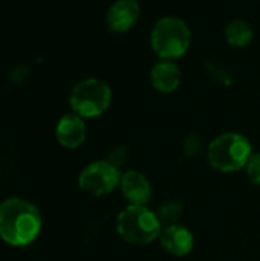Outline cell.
I'll return each instance as SVG.
<instances>
[{
	"mask_svg": "<svg viewBox=\"0 0 260 261\" xmlns=\"http://www.w3.org/2000/svg\"><path fill=\"white\" fill-rule=\"evenodd\" d=\"M116 229L126 242L146 245L159 237L162 225L156 213L150 211L147 206L129 205L118 214Z\"/></svg>",
	"mask_w": 260,
	"mask_h": 261,
	"instance_id": "cell-4",
	"label": "cell"
},
{
	"mask_svg": "<svg viewBox=\"0 0 260 261\" xmlns=\"http://www.w3.org/2000/svg\"><path fill=\"white\" fill-rule=\"evenodd\" d=\"M159 242L161 246L175 257H184L192 252L195 239L193 234L182 225H173V226H166L161 229L159 234Z\"/></svg>",
	"mask_w": 260,
	"mask_h": 261,
	"instance_id": "cell-9",
	"label": "cell"
},
{
	"mask_svg": "<svg viewBox=\"0 0 260 261\" xmlns=\"http://www.w3.org/2000/svg\"><path fill=\"white\" fill-rule=\"evenodd\" d=\"M121 171L112 162L95 161L89 164L78 177V187L92 196H106L120 187Z\"/></svg>",
	"mask_w": 260,
	"mask_h": 261,
	"instance_id": "cell-6",
	"label": "cell"
},
{
	"mask_svg": "<svg viewBox=\"0 0 260 261\" xmlns=\"http://www.w3.org/2000/svg\"><path fill=\"white\" fill-rule=\"evenodd\" d=\"M120 188L123 196L127 199L129 205L146 206L152 197V187L146 176L136 170H129L121 176Z\"/></svg>",
	"mask_w": 260,
	"mask_h": 261,
	"instance_id": "cell-8",
	"label": "cell"
},
{
	"mask_svg": "<svg viewBox=\"0 0 260 261\" xmlns=\"http://www.w3.org/2000/svg\"><path fill=\"white\" fill-rule=\"evenodd\" d=\"M202 151V139L198 135H190L184 141V154L188 158L198 156Z\"/></svg>",
	"mask_w": 260,
	"mask_h": 261,
	"instance_id": "cell-15",
	"label": "cell"
},
{
	"mask_svg": "<svg viewBox=\"0 0 260 261\" xmlns=\"http://www.w3.org/2000/svg\"><path fill=\"white\" fill-rule=\"evenodd\" d=\"M192 43V31L185 20L166 15L159 18L150 34V44L153 52L161 60H176L182 57Z\"/></svg>",
	"mask_w": 260,
	"mask_h": 261,
	"instance_id": "cell-2",
	"label": "cell"
},
{
	"mask_svg": "<svg viewBox=\"0 0 260 261\" xmlns=\"http://www.w3.org/2000/svg\"><path fill=\"white\" fill-rule=\"evenodd\" d=\"M141 15V6L136 0H116L106 14V24L112 32H127Z\"/></svg>",
	"mask_w": 260,
	"mask_h": 261,
	"instance_id": "cell-7",
	"label": "cell"
},
{
	"mask_svg": "<svg viewBox=\"0 0 260 261\" xmlns=\"http://www.w3.org/2000/svg\"><path fill=\"white\" fill-rule=\"evenodd\" d=\"M253 28L245 20H233L225 28V40L233 47H247L253 40Z\"/></svg>",
	"mask_w": 260,
	"mask_h": 261,
	"instance_id": "cell-12",
	"label": "cell"
},
{
	"mask_svg": "<svg viewBox=\"0 0 260 261\" xmlns=\"http://www.w3.org/2000/svg\"><path fill=\"white\" fill-rule=\"evenodd\" d=\"M127 158H129V151H127V148L126 147H116V148H113L112 151H110V154H109V162H112L115 167H121V165H124L126 162H127Z\"/></svg>",
	"mask_w": 260,
	"mask_h": 261,
	"instance_id": "cell-16",
	"label": "cell"
},
{
	"mask_svg": "<svg viewBox=\"0 0 260 261\" xmlns=\"http://www.w3.org/2000/svg\"><path fill=\"white\" fill-rule=\"evenodd\" d=\"M57 139L66 148H77L86 139V124L77 113L64 115L57 124Z\"/></svg>",
	"mask_w": 260,
	"mask_h": 261,
	"instance_id": "cell-10",
	"label": "cell"
},
{
	"mask_svg": "<svg viewBox=\"0 0 260 261\" xmlns=\"http://www.w3.org/2000/svg\"><path fill=\"white\" fill-rule=\"evenodd\" d=\"M181 69L172 60H161L150 70L152 86L161 93H172L181 84Z\"/></svg>",
	"mask_w": 260,
	"mask_h": 261,
	"instance_id": "cell-11",
	"label": "cell"
},
{
	"mask_svg": "<svg viewBox=\"0 0 260 261\" xmlns=\"http://www.w3.org/2000/svg\"><path fill=\"white\" fill-rule=\"evenodd\" d=\"M70 107L81 118H95L103 115L112 102V89L98 78L80 81L70 93Z\"/></svg>",
	"mask_w": 260,
	"mask_h": 261,
	"instance_id": "cell-5",
	"label": "cell"
},
{
	"mask_svg": "<svg viewBox=\"0 0 260 261\" xmlns=\"http://www.w3.org/2000/svg\"><path fill=\"white\" fill-rule=\"evenodd\" d=\"M245 173L254 185L260 187V153L251 154V158L245 165Z\"/></svg>",
	"mask_w": 260,
	"mask_h": 261,
	"instance_id": "cell-14",
	"label": "cell"
},
{
	"mask_svg": "<svg viewBox=\"0 0 260 261\" xmlns=\"http://www.w3.org/2000/svg\"><path fill=\"white\" fill-rule=\"evenodd\" d=\"M207 154L213 168L222 173H233L245 168L253 154V145L247 136L227 132L210 142Z\"/></svg>",
	"mask_w": 260,
	"mask_h": 261,
	"instance_id": "cell-3",
	"label": "cell"
},
{
	"mask_svg": "<svg viewBox=\"0 0 260 261\" xmlns=\"http://www.w3.org/2000/svg\"><path fill=\"white\" fill-rule=\"evenodd\" d=\"M182 211H184V208H182V205L179 202H176V200H167V202H164L158 208L156 216H158L162 228H166V226L178 225L179 220H181V217H182Z\"/></svg>",
	"mask_w": 260,
	"mask_h": 261,
	"instance_id": "cell-13",
	"label": "cell"
},
{
	"mask_svg": "<svg viewBox=\"0 0 260 261\" xmlns=\"http://www.w3.org/2000/svg\"><path fill=\"white\" fill-rule=\"evenodd\" d=\"M41 229V216L35 205L23 199H6L0 203V237L11 246L32 243Z\"/></svg>",
	"mask_w": 260,
	"mask_h": 261,
	"instance_id": "cell-1",
	"label": "cell"
}]
</instances>
